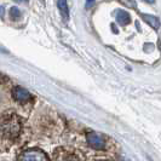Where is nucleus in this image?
I'll list each match as a JSON object with an SVG mask.
<instances>
[{"mask_svg": "<svg viewBox=\"0 0 161 161\" xmlns=\"http://www.w3.org/2000/svg\"><path fill=\"white\" fill-rule=\"evenodd\" d=\"M22 124L16 114L4 115L0 120V132H3L8 138H16L21 132Z\"/></svg>", "mask_w": 161, "mask_h": 161, "instance_id": "1", "label": "nucleus"}, {"mask_svg": "<svg viewBox=\"0 0 161 161\" xmlns=\"http://www.w3.org/2000/svg\"><path fill=\"white\" fill-rule=\"evenodd\" d=\"M18 161H48V160L47 158H46V155L42 153V152L36 150V149H33V150H27V152L21 154Z\"/></svg>", "mask_w": 161, "mask_h": 161, "instance_id": "2", "label": "nucleus"}, {"mask_svg": "<svg viewBox=\"0 0 161 161\" xmlns=\"http://www.w3.org/2000/svg\"><path fill=\"white\" fill-rule=\"evenodd\" d=\"M12 97L18 103H25V102H28L31 99L32 96H31V93L25 89L21 87V86H16L12 90Z\"/></svg>", "mask_w": 161, "mask_h": 161, "instance_id": "3", "label": "nucleus"}, {"mask_svg": "<svg viewBox=\"0 0 161 161\" xmlns=\"http://www.w3.org/2000/svg\"><path fill=\"white\" fill-rule=\"evenodd\" d=\"M87 143H89L93 149H103L105 145V142L103 137L98 133L91 132L87 135Z\"/></svg>", "mask_w": 161, "mask_h": 161, "instance_id": "4", "label": "nucleus"}, {"mask_svg": "<svg viewBox=\"0 0 161 161\" xmlns=\"http://www.w3.org/2000/svg\"><path fill=\"white\" fill-rule=\"evenodd\" d=\"M116 21L118 23H120L121 25H126L131 21V17L130 15L125 11V10H119L116 12Z\"/></svg>", "mask_w": 161, "mask_h": 161, "instance_id": "5", "label": "nucleus"}, {"mask_svg": "<svg viewBox=\"0 0 161 161\" xmlns=\"http://www.w3.org/2000/svg\"><path fill=\"white\" fill-rule=\"evenodd\" d=\"M142 18L144 19L147 23L150 24L153 28H155V29H159V25H160L159 18H156L155 16H152V15H142Z\"/></svg>", "mask_w": 161, "mask_h": 161, "instance_id": "6", "label": "nucleus"}, {"mask_svg": "<svg viewBox=\"0 0 161 161\" xmlns=\"http://www.w3.org/2000/svg\"><path fill=\"white\" fill-rule=\"evenodd\" d=\"M57 5H58V8H59V11H61V14H62L63 19L67 22L68 18H69V10H68V4H67V1H58Z\"/></svg>", "mask_w": 161, "mask_h": 161, "instance_id": "7", "label": "nucleus"}, {"mask_svg": "<svg viewBox=\"0 0 161 161\" xmlns=\"http://www.w3.org/2000/svg\"><path fill=\"white\" fill-rule=\"evenodd\" d=\"M56 161H79V159L73 154H63V155H57Z\"/></svg>", "mask_w": 161, "mask_h": 161, "instance_id": "8", "label": "nucleus"}, {"mask_svg": "<svg viewBox=\"0 0 161 161\" xmlns=\"http://www.w3.org/2000/svg\"><path fill=\"white\" fill-rule=\"evenodd\" d=\"M19 16H21V11L18 10L17 8H12L11 10H10V17L12 18V19H18L19 18Z\"/></svg>", "mask_w": 161, "mask_h": 161, "instance_id": "9", "label": "nucleus"}, {"mask_svg": "<svg viewBox=\"0 0 161 161\" xmlns=\"http://www.w3.org/2000/svg\"><path fill=\"white\" fill-rule=\"evenodd\" d=\"M91 5H93V3H87L86 4V6H91Z\"/></svg>", "mask_w": 161, "mask_h": 161, "instance_id": "10", "label": "nucleus"}, {"mask_svg": "<svg viewBox=\"0 0 161 161\" xmlns=\"http://www.w3.org/2000/svg\"><path fill=\"white\" fill-rule=\"evenodd\" d=\"M121 161H130V160H127V159H125V158H122V159H121Z\"/></svg>", "mask_w": 161, "mask_h": 161, "instance_id": "11", "label": "nucleus"}, {"mask_svg": "<svg viewBox=\"0 0 161 161\" xmlns=\"http://www.w3.org/2000/svg\"><path fill=\"white\" fill-rule=\"evenodd\" d=\"M0 79H1V74H0Z\"/></svg>", "mask_w": 161, "mask_h": 161, "instance_id": "12", "label": "nucleus"}, {"mask_svg": "<svg viewBox=\"0 0 161 161\" xmlns=\"http://www.w3.org/2000/svg\"><path fill=\"white\" fill-rule=\"evenodd\" d=\"M0 135H1V132H0Z\"/></svg>", "mask_w": 161, "mask_h": 161, "instance_id": "13", "label": "nucleus"}]
</instances>
